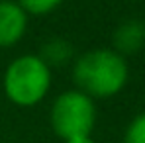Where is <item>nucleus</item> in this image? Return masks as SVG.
I'll return each mask as SVG.
<instances>
[{
  "mask_svg": "<svg viewBox=\"0 0 145 143\" xmlns=\"http://www.w3.org/2000/svg\"><path fill=\"white\" fill-rule=\"evenodd\" d=\"M96 116L94 100L76 88L61 92L49 108V123L63 141L74 135H90Z\"/></svg>",
  "mask_w": 145,
  "mask_h": 143,
  "instance_id": "obj_3",
  "label": "nucleus"
},
{
  "mask_svg": "<svg viewBox=\"0 0 145 143\" xmlns=\"http://www.w3.org/2000/svg\"><path fill=\"white\" fill-rule=\"evenodd\" d=\"M63 143H94L90 135H74V137H69L65 139Z\"/></svg>",
  "mask_w": 145,
  "mask_h": 143,
  "instance_id": "obj_9",
  "label": "nucleus"
},
{
  "mask_svg": "<svg viewBox=\"0 0 145 143\" xmlns=\"http://www.w3.org/2000/svg\"><path fill=\"white\" fill-rule=\"evenodd\" d=\"M51 67L33 53L16 57L6 67L2 76L6 98L20 108H31L39 104L51 90Z\"/></svg>",
  "mask_w": 145,
  "mask_h": 143,
  "instance_id": "obj_2",
  "label": "nucleus"
},
{
  "mask_svg": "<svg viewBox=\"0 0 145 143\" xmlns=\"http://www.w3.org/2000/svg\"><path fill=\"white\" fill-rule=\"evenodd\" d=\"M114 51H118L120 55H133L137 51H141L145 47V22L141 20H125L121 22L116 31H114Z\"/></svg>",
  "mask_w": 145,
  "mask_h": 143,
  "instance_id": "obj_5",
  "label": "nucleus"
},
{
  "mask_svg": "<svg viewBox=\"0 0 145 143\" xmlns=\"http://www.w3.org/2000/svg\"><path fill=\"white\" fill-rule=\"evenodd\" d=\"M123 143H145V112L137 114L125 127Z\"/></svg>",
  "mask_w": 145,
  "mask_h": 143,
  "instance_id": "obj_8",
  "label": "nucleus"
},
{
  "mask_svg": "<svg viewBox=\"0 0 145 143\" xmlns=\"http://www.w3.org/2000/svg\"><path fill=\"white\" fill-rule=\"evenodd\" d=\"M27 29V14L16 0H0V47L10 49L18 45Z\"/></svg>",
  "mask_w": 145,
  "mask_h": 143,
  "instance_id": "obj_4",
  "label": "nucleus"
},
{
  "mask_svg": "<svg viewBox=\"0 0 145 143\" xmlns=\"http://www.w3.org/2000/svg\"><path fill=\"white\" fill-rule=\"evenodd\" d=\"M72 80L76 90L92 100L120 94L129 80L125 57L112 47H96L72 59Z\"/></svg>",
  "mask_w": 145,
  "mask_h": 143,
  "instance_id": "obj_1",
  "label": "nucleus"
},
{
  "mask_svg": "<svg viewBox=\"0 0 145 143\" xmlns=\"http://www.w3.org/2000/svg\"><path fill=\"white\" fill-rule=\"evenodd\" d=\"M65 0H16V4L27 16H47L55 12Z\"/></svg>",
  "mask_w": 145,
  "mask_h": 143,
  "instance_id": "obj_7",
  "label": "nucleus"
},
{
  "mask_svg": "<svg viewBox=\"0 0 145 143\" xmlns=\"http://www.w3.org/2000/svg\"><path fill=\"white\" fill-rule=\"evenodd\" d=\"M72 55H74V51H72L71 41H67L63 37L47 39L41 47V53H39V57L49 67H61V65L69 63V61H72Z\"/></svg>",
  "mask_w": 145,
  "mask_h": 143,
  "instance_id": "obj_6",
  "label": "nucleus"
}]
</instances>
